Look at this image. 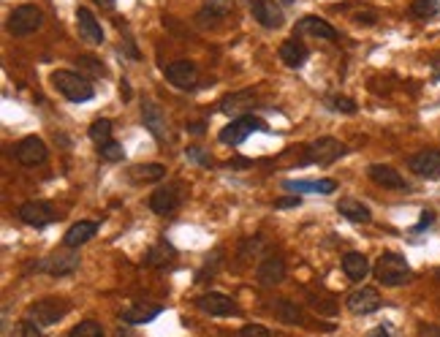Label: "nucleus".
I'll use <instances>...</instances> for the list:
<instances>
[{
	"label": "nucleus",
	"mask_w": 440,
	"mask_h": 337,
	"mask_svg": "<svg viewBox=\"0 0 440 337\" xmlns=\"http://www.w3.org/2000/svg\"><path fill=\"white\" fill-rule=\"evenodd\" d=\"M253 131H267V126H264L258 117L245 114V117H236V120H231L229 126L218 133V139H220L223 145H242V142L251 136Z\"/></svg>",
	"instance_id": "nucleus-5"
},
{
	"label": "nucleus",
	"mask_w": 440,
	"mask_h": 337,
	"mask_svg": "<svg viewBox=\"0 0 440 337\" xmlns=\"http://www.w3.org/2000/svg\"><path fill=\"white\" fill-rule=\"evenodd\" d=\"M188 131L190 133H201V131H204V123H190Z\"/></svg>",
	"instance_id": "nucleus-47"
},
{
	"label": "nucleus",
	"mask_w": 440,
	"mask_h": 337,
	"mask_svg": "<svg viewBox=\"0 0 440 337\" xmlns=\"http://www.w3.org/2000/svg\"><path fill=\"white\" fill-rule=\"evenodd\" d=\"M296 33L302 36H315V39H324V41H337V30L326 20H318V17H305L296 25Z\"/></svg>",
	"instance_id": "nucleus-16"
},
{
	"label": "nucleus",
	"mask_w": 440,
	"mask_h": 337,
	"mask_svg": "<svg viewBox=\"0 0 440 337\" xmlns=\"http://www.w3.org/2000/svg\"><path fill=\"white\" fill-rule=\"evenodd\" d=\"M274 313L283 318L286 324H302V310H299L293 302H286V299L274 302Z\"/></svg>",
	"instance_id": "nucleus-33"
},
{
	"label": "nucleus",
	"mask_w": 440,
	"mask_h": 337,
	"mask_svg": "<svg viewBox=\"0 0 440 337\" xmlns=\"http://www.w3.org/2000/svg\"><path fill=\"white\" fill-rule=\"evenodd\" d=\"M20 220H25L27 226L41 229V226H49L58 220V212L49 201H25L20 207Z\"/></svg>",
	"instance_id": "nucleus-7"
},
{
	"label": "nucleus",
	"mask_w": 440,
	"mask_h": 337,
	"mask_svg": "<svg viewBox=\"0 0 440 337\" xmlns=\"http://www.w3.org/2000/svg\"><path fill=\"white\" fill-rule=\"evenodd\" d=\"M329 106L337 109V112H345V114H354V112H356V101H351V98H345V95H332V98H329Z\"/></svg>",
	"instance_id": "nucleus-37"
},
{
	"label": "nucleus",
	"mask_w": 440,
	"mask_h": 337,
	"mask_svg": "<svg viewBox=\"0 0 440 337\" xmlns=\"http://www.w3.org/2000/svg\"><path fill=\"white\" fill-rule=\"evenodd\" d=\"M166 79L168 84H174L180 90H193L199 84V68L188 60H177V63L166 65Z\"/></svg>",
	"instance_id": "nucleus-11"
},
{
	"label": "nucleus",
	"mask_w": 440,
	"mask_h": 337,
	"mask_svg": "<svg viewBox=\"0 0 440 337\" xmlns=\"http://www.w3.org/2000/svg\"><path fill=\"white\" fill-rule=\"evenodd\" d=\"M337 210H340V215H345L348 220H354V223H370V210L361 204V201H356V199H342L340 204H337Z\"/></svg>",
	"instance_id": "nucleus-29"
},
{
	"label": "nucleus",
	"mask_w": 440,
	"mask_h": 337,
	"mask_svg": "<svg viewBox=\"0 0 440 337\" xmlns=\"http://www.w3.org/2000/svg\"><path fill=\"white\" fill-rule=\"evenodd\" d=\"M142 120H145V128L155 136V139H164V136H166V120H164V112H161L155 104L142 106Z\"/></svg>",
	"instance_id": "nucleus-27"
},
{
	"label": "nucleus",
	"mask_w": 440,
	"mask_h": 337,
	"mask_svg": "<svg viewBox=\"0 0 440 337\" xmlns=\"http://www.w3.org/2000/svg\"><path fill=\"white\" fill-rule=\"evenodd\" d=\"M255 277H258L261 286H269V289L280 286V283L286 280V261H283L280 256H267V258L258 264Z\"/></svg>",
	"instance_id": "nucleus-14"
},
{
	"label": "nucleus",
	"mask_w": 440,
	"mask_h": 337,
	"mask_svg": "<svg viewBox=\"0 0 440 337\" xmlns=\"http://www.w3.org/2000/svg\"><path fill=\"white\" fill-rule=\"evenodd\" d=\"M14 158L20 161L22 166H39L46 161V145L39 136H25L20 145L14 147Z\"/></svg>",
	"instance_id": "nucleus-9"
},
{
	"label": "nucleus",
	"mask_w": 440,
	"mask_h": 337,
	"mask_svg": "<svg viewBox=\"0 0 440 337\" xmlns=\"http://www.w3.org/2000/svg\"><path fill=\"white\" fill-rule=\"evenodd\" d=\"M174 256H177V251H174V245L171 242H166V239H161V242H155L152 248H149V253H147V264L149 267H166V264H171L174 261Z\"/></svg>",
	"instance_id": "nucleus-28"
},
{
	"label": "nucleus",
	"mask_w": 440,
	"mask_h": 337,
	"mask_svg": "<svg viewBox=\"0 0 440 337\" xmlns=\"http://www.w3.org/2000/svg\"><path fill=\"white\" fill-rule=\"evenodd\" d=\"M408 11L413 20H432L440 11V0H413Z\"/></svg>",
	"instance_id": "nucleus-30"
},
{
	"label": "nucleus",
	"mask_w": 440,
	"mask_h": 337,
	"mask_svg": "<svg viewBox=\"0 0 440 337\" xmlns=\"http://www.w3.org/2000/svg\"><path fill=\"white\" fill-rule=\"evenodd\" d=\"M11 337H41V332H39V324H33V321L27 318V321H22V324L14 326Z\"/></svg>",
	"instance_id": "nucleus-36"
},
{
	"label": "nucleus",
	"mask_w": 440,
	"mask_h": 337,
	"mask_svg": "<svg viewBox=\"0 0 440 337\" xmlns=\"http://www.w3.org/2000/svg\"><path fill=\"white\" fill-rule=\"evenodd\" d=\"M280 60L288 65V68H302V65L307 63V46L299 41V39H288V41L280 44Z\"/></svg>",
	"instance_id": "nucleus-22"
},
{
	"label": "nucleus",
	"mask_w": 440,
	"mask_h": 337,
	"mask_svg": "<svg viewBox=\"0 0 440 337\" xmlns=\"http://www.w3.org/2000/svg\"><path fill=\"white\" fill-rule=\"evenodd\" d=\"M229 11H231V0H207L201 6V11H199V22L204 27H215V25H220V22L229 17Z\"/></svg>",
	"instance_id": "nucleus-20"
},
{
	"label": "nucleus",
	"mask_w": 440,
	"mask_h": 337,
	"mask_svg": "<svg viewBox=\"0 0 440 337\" xmlns=\"http://www.w3.org/2000/svg\"><path fill=\"white\" fill-rule=\"evenodd\" d=\"M367 337H389V329H386V326H378V329H373Z\"/></svg>",
	"instance_id": "nucleus-45"
},
{
	"label": "nucleus",
	"mask_w": 440,
	"mask_h": 337,
	"mask_svg": "<svg viewBox=\"0 0 440 337\" xmlns=\"http://www.w3.org/2000/svg\"><path fill=\"white\" fill-rule=\"evenodd\" d=\"M419 337H440V326H432V324H424L419 329Z\"/></svg>",
	"instance_id": "nucleus-43"
},
{
	"label": "nucleus",
	"mask_w": 440,
	"mask_h": 337,
	"mask_svg": "<svg viewBox=\"0 0 440 337\" xmlns=\"http://www.w3.org/2000/svg\"><path fill=\"white\" fill-rule=\"evenodd\" d=\"M408 166L413 174L427 177V180H440V152L438 150H421L416 155H411Z\"/></svg>",
	"instance_id": "nucleus-10"
},
{
	"label": "nucleus",
	"mask_w": 440,
	"mask_h": 337,
	"mask_svg": "<svg viewBox=\"0 0 440 337\" xmlns=\"http://www.w3.org/2000/svg\"><path fill=\"white\" fill-rule=\"evenodd\" d=\"M286 3H293V0H286Z\"/></svg>",
	"instance_id": "nucleus-51"
},
{
	"label": "nucleus",
	"mask_w": 440,
	"mask_h": 337,
	"mask_svg": "<svg viewBox=\"0 0 440 337\" xmlns=\"http://www.w3.org/2000/svg\"><path fill=\"white\" fill-rule=\"evenodd\" d=\"M283 185L293 196H302V193H335L337 188L335 180H288Z\"/></svg>",
	"instance_id": "nucleus-24"
},
{
	"label": "nucleus",
	"mask_w": 440,
	"mask_h": 337,
	"mask_svg": "<svg viewBox=\"0 0 440 337\" xmlns=\"http://www.w3.org/2000/svg\"><path fill=\"white\" fill-rule=\"evenodd\" d=\"M52 84H55V90L63 98L74 101V104H84V101H90L95 95L93 82L84 74H76V71H55L52 74Z\"/></svg>",
	"instance_id": "nucleus-1"
},
{
	"label": "nucleus",
	"mask_w": 440,
	"mask_h": 337,
	"mask_svg": "<svg viewBox=\"0 0 440 337\" xmlns=\"http://www.w3.org/2000/svg\"><path fill=\"white\" fill-rule=\"evenodd\" d=\"M432 74H435V79H440V55L432 58Z\"/></svg>",
	"instance_id": "nucleus-46"
},
{
	"label": "nucleus",
	"mask_w": 440,
	"mask_h": 337,
	"mask_svg": "<svg viewBox=\"0 0 440 337\" xmlns=\"http://www.w3.org/2000/svg\"><path fill=\"white\" fill-rule=\"evenodd\" d=\"M274 207H277V210H291V207H299V196H286V199H277V201H274Z\"/></svg>",
	"instance_id": "nucleus-40"
},
{
	"label": "nucleus",
	"mask_w": 440,
	"mask_h": 337,
	"mask_svg": "<svg viewBox=\"0 0 440 337\" xmlns=\"http://www.w3.org/2000/svg\"><path fill=\"white\" fill-rule=\"evenodd\" d=\"M435 220V215L432 212H421V220H419V226H416V232H427V226Z\"/></svg>",
	"instance_id": "nucleus-44"
},
{
	"label": "nucleus",
	"mask_w": 440,
	"mask_h": 337,
	"mask_svg": "<svg viewBox=\"0 0 440 337\" xmlns=\"http://www.w3.org/2000/svg\"><path fill=\"white\" fill-rule=\"evenodd\" d=\"M68 337H104V329H101V324H95V321H79Z\"/></svg>",
	"instance_id": "nucleus-34"
},
{
	"label": "nucleus",
	"mask_w": 440,
	"mask_h": 337,
	"mask_svg": "<svg viewBox=\"0 0 440 337\" xmlns=\"http://www.w3.org/2000/svg\"><path fill=\"white\" fill-rule=\"evenodd\" d=\"M185 155H188L190 161H196L199 166H212V155L210 152H204L201 147H188L185 150Z\"/></svg>",
	"instance_id": "nucleus-38"
},
{
	"label": "nucleus",
	"mask_w": 440,
	"mask_h": 337,
	"mask_svg": "<svg viewBox=\"0 0 440 337\" xmlns=\"http://www.w3.org/2000/svg\"><path fill=\"white\" fill-rule=\"evenodd\" d=\"M101 158H106V161H123L126 158V150H123V145H117V142H106V145H101Z\"/></svg>",
	"instance_id": "nucleus-35"
},
{
	"label": "nucleus",
	"mask_w": 440,
	"mask_h": 337,
	"mask_svg": "<svg viewBox=\"0 0 440 337\" xmlns=\"http://www.w3.org/2000/svg\"><path fill=\"white\" fill-rule=\"evenodd\" d=\"M164 313V308L161 305H133V308H128V310H123L120 316H123V321L126 324H149V321H155V318Z\"/></svg>",
	"instance_id": "nucleus-26"
},
{
	"label": "nucleus",
	"mask_w": 440,
	"mask_h": 337,
	"mask_svg": "<svg viewBox=\"0 0 440 337\" xmlns=\"http://www.w3.org/2000/svg\"><path fill=\"white\" fill-rule=\"evenodd\" d=\"M76 30H79V36H82L84 41L93 44V46L104 44V30H101V22L95 20V14H93L90 8H84V6H79V8H76Z\"/></svg>",
	"instance_id": "nucleus-13"
},
{
	"label": "nucleus",
	"mask_w": 440,
	"mask_h": 337,
	"mask_svg": "<svg viewBox=\"0 0 440 337\" xmlns=\"http://www.w3.org/2000/svg\"><path fill=\"white\" fill-rule=\"evenodd\" d=\"M373 272L380 286H402L411 280V267H408L405 256H399V253H383L375 261Z\"/></svg>",
	"instance_id": "nucleus-2"
},
{
	"label": "nucleus",
	"mask_w": 440,
	"mask_h": 337,
	"mask_svg": "<svg viewBox=\"0 0 440 337\" xmlns=\"http://www.w3.org/2000/svg\"><path fill=\"white\" fill-rule=\"evenodd\" d=\"M196 308L207 316H234L236 313V302L226 294H218V291H210V294H201L196 299Z\"/></svg>",
	"instance_id": "nucleus-8"
},
{
	"label": "nucleus",
	"mask_w": 440,
	"mask_h": 337,
	"mask_svg": "<svg viewBox=\"0 0 440 337\" xmlns=\"http://www.w3.org/2000/svg\"><path fill=\"white\" fill-rule=\"evenodd\" d=\"M342 272L348 275V280L361 283V280L370 275V261H367L361 253H345V256H342Z\"/></svg>",
	"instance_id": "nucleus-25"
},
{
	"label": "nucleus",
	"mask_w": 440,
	"mask_h": 337,
	"mask_svg": "<svg viewBox=\"0 0 440 337\" xmlns=\"http://www.w3.org/2000/svg\"><path fill=\"white\" fill-rule=\"evenodd\" d=\"M68 313V302L63 299H39L36 305H30V310H27V316L33 324H39V326H52V324H58L60 318Z\"/></svg>",
	"instance_id": "nucleus-6"
},
{
	"label": "nucleus",
	"mask_w": 440,
	"mask_h": 337,
	"mask_svg": "<svg viewBox=\"0 0 440 337\" xmlns=\"http://www.w3.org/2000/svg\"><path fill=\"white\" fill-rule=\"evenodd\" d=\"M255 106V95L251 90H242V93H234V95H226L223 104H220V112L229 114V117H245V112Z\"/></svg>",
	"instance_id": "nucleus-23"
},
{
	"label": "nucleus",
	"mask_w": 440,
	"mask_h": 337,
	"mask_svg": "<svg viewBox=\"0 0 440 337\" xmlns=\"http://www.w3.org/2000/svg\"><path fill=\"white\" fill-rule=\"evenodd\" d=\"M90 139H93V142H98V147L106 145V142H112V120L98 117V120L90 126Z\"/></svg>",
	"instance_id": "nucleus-32"
},
{
	"label": "nucleus",
	"mask_w": 440,
	"mask_h": 337,
	"mask_svg": "<svg viewBox=\"0 0 440 337\" xmlns=\"http://www.w3.org/2000/svg\"><path fill=\"white\" fill-rule=\"evenodd\" d=\"M166 171H164V166L161 164H139V166H133L131 168V180H161Z\"/></svg>",
	"instance_id": "nucleus-31"
},
{
	"label": "nucleus",
	"mask_w": 440,
	"mask_h": 337,
	"mask_svg": "<svg viewBox=\"0 0 440 337\" xmlns=\"http://www.w3.org/2000/svg\"><path fill=\"white\" fill-rule=\"evenodd\" d=\"M253 17L261 22L264 27H269V30L283 25V11H280V6L274 0H255L253 3Z\"/></svg>",
	"instance_id": "nucleus-18"
},
{
	"label": "nucleus",
	"mask_w": 440,
	"mask_h": 337,
	"mask_svg": "<svg viewBox=\"0 0 440 337\" xmlns=\"http://www.w3.org/2000/svg\"><path fill=\"white\" fill-rule=\"evenodd\" d=\"M375 20H378V14L373 11V8H364V11H359L356 14V22H361V25H373Z\"/></svg>",
	"instance_id": "nucleus-42"
},
{
	"label": "nucleus",
	"mask_w": 440,
	"mask_h": 337,
	"mask_svg": "<svg viewBox=\"0 0 440 337\" xmlns=\"http://www.w3.org/2000/svg\"><path fill=\"white\" fill-rule=\"evenodd\" d=\"M117 337H133V332H131V329H123V326H120V329H117Z\"/></svg>",
	"instance_id": "nucleus-49"
},
{
	"label": "nucleus",
	"mask_w": 440,
	"mask_h": 337,
	"mask_svg": "<svg viewBox=\"0 0 440 337\" xmlns=\"http://www.w3.org/2000/svg\"><path fill=\"white\" fill-rule=\"evenodd\" d=\"M342 152H345V147H342V142H337L335 136H318L305 147V164L326 166V164L337 161Z\"/></svg>",
	"instance_id": "nucleus-3"
},
{
	"label": "nucleus",
	"mask_w": 440,
	"mask_h": 337,
	"mask_svg": "<svg viewBox=\"0 0 440 337\" xmlns=\"http://www.w3.org/2000/svg\"><path fill=\"white\" fill-rule=\"evenodd\" d=\"M180 207V188L177 185H161L149 196V210L155 215H171Z\"/></svg>",
	"instance_id": "nucleus-15"
},
{
	"label": "nucleus",
	"mask_w": 440,
	"mask_h": 337,
	"mask_svg": "<svg viewBox=\"0 0 440 337\" xmlns=\"http://www.w3.org/2000/svg\"><path fill=\"white\" fill-rule=\"evenodd\" d=\"M95 6H101V8H112L114 6V0H93Z\"/></svg>",
	"instance_id": "nucleus-48"
},
{
	"label": "nucleus",
	"mask_w": 440,
	"mask_h": 337,
	"mask_svg": "<svg viewBox=\"0 0 440 337\" xmlns=\"http://www.w3.org/2000/svg\"><path fill=\"white\" fill-rule=\"evenodd\" d=\"M98 234V223L95 220H79V223H74L63 237V245L65 248H79L84 242H90L93 237Z\"/></svg>",
	"instance_id": "nucleus-21"
},
{
	"label": "nucleus",
	"mask_w": 440,
	"mask_h": 337,
	"mask_svg": "<svg viewBox=\"0 0 440 337\" xmlns=\"http://www.w3.org/2000/svg\"><path fill=\"white\" fill-rule=\"evenodd\" d=\"M76 65H79V68H90V71H95V74H104V65L95 63V60H90V58H79Z\"/></svg>",
	"instance_id": "nucleus-41"
},
{
	"label": "nucleus",
	"mask_w": 440,
	"mask_h": 337,
	"mask_svg": "<svg viewBox=\"0 0 440 337\" xmlns=\"http://www.w3.org/2000/svg\"><path fill=\"white\" fill-rule=\"evenodd\" d=\"M239 337H272V332L261 324H248V326L239 329Z\"/></svg>",
	"instance_id": "nucleus-39"
},
{
	"label": "nucleus",
	"mask_w": 440,
	"mask_h": 337,
	"mask_svg": "<svg viewBox=\"0 0 440 337\" xmlns=\"http://www.w3.org/2000/svg\"><path fill=\"white\" fill-rule=\"evenodd\" d=\"M438 280H440V270H438Z\"/></svg>",
	"instance_id": "nucleus-50"
},
{
	"label": "nucleus",
	"mask_w": 440,
	"mask_h": 337,
	"mask_svg": "<svg viewBox=\"0 0 440 337\" xmlns=\"http://www.w3.org/2000/svg\"><path fill=\"white\" fill-rule=\"evenodd\" d=\"M380 308V294L370 286H361L356 291L348 294V310L356 313V316H367V313H375Z\"/></svg>",
	"instance_id": "nucleus-12"
},
{
	"label": "nucleus",
	"mask_w": 440,
	"mask_h": 337,
	"mask_svg": "<svg viewBox=\"0 0 440 337\" xmlns=\"http://www.w3.org/2000/svg\"><path fill=\"white\" fill-rule=\"evenodd\" d=\"M41 20H44L41 8L36 3H25V6L11 11V17H8V33L11 36H30V33H36V27L41 25Z\"/></svg>",
	"instance_id": "nucleus-4"
},
{
	"label": "nucleus",
	"mask_w": 440,
	"mask_h": 337,
	"mask_svg": "<svg viewBox=\"0 0 440 337\" xmlns=\"http://www.w3.org/2000/svg\"><path fill=\"white\" fill-rule=\"evenodd\" d=\"M367 174H370V180L380 185V188H389V190H402L408 188L405 185V180L399 177V171H394L392 166H383V164H373V166L367 168Z\"/></svg>",
	"instance_id": "nucleus-17"
},
{
	"label": "nucleus",
	"mask_w": 440,
	"mask_h": 337,
	"mask_svg": "<svg viewBox=\"0 0 440 337\" xmlns=\"http://www.w3.org/2000/svg\"><path fill=\"white\" fill-rule=\"evenodd\" d=\"M39 267L46 270L49 275H55V277L71 275L76 267H79V256H76V253H58V256H49L46 261H41Z\"/></svg>",
	"instance_id": "nucleus-19"
}]
</instances>
